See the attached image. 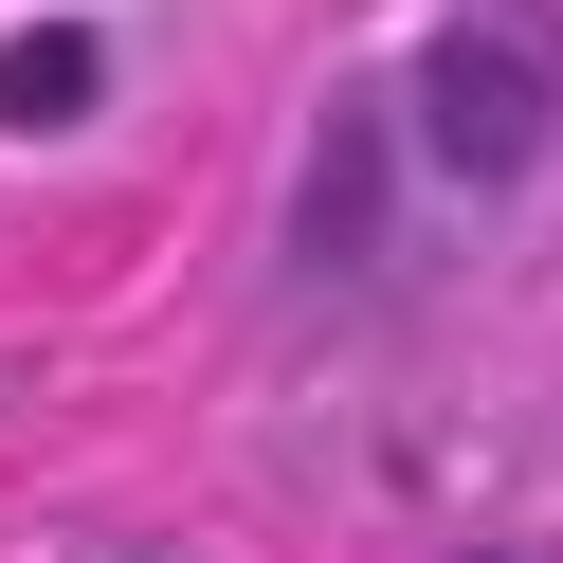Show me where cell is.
I'll list each match as a JSON object with an SVG mask.
<instances>
[{
	"label": "cell",
	"mask_w": 563,
	"mask_h": 563,
	"mask_svg": "<svg viewBox=\"0 0 563 563\" xmlns=\"http://www.w3.org/2000/svg\"><path fill=\"white\" fill-rule=\"evenodd\" d=\"M91 74H110V37H91V19H19V37H0V128H74Z\"/></svg>",
	"instance_id": "obj_2"
},
{
	"label": "cell",
	"mask_w": 563,
	"mask_h": 563,
	"mask_svg": "<svg viewBox=\"0 0 563 563\" xmlns=\"http://www.w3.org/2000/svg\"><path fill=\"white\" fill-rule=\"evenodd\" d=\"M545 110H563V74L509 19H454V37L418 55V146H437L454 183H527V164H545Z\"/></svg>",
	"instance_id": "obj_1"
}]
</instances>
